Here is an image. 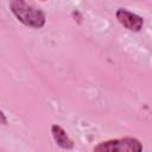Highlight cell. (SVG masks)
I'll return each instance as SVG.
<instances>
[{
  "label": "cell",
  "instance_id": "3957f363",
  "mask_svg": "<svg viewBox=\"0 0 152 152\" xmlns=\"http://www.w3.org/2000/svg\"><path fill=\"white\" fill-rule=\"evenodd\" d=\"M115 18L125 28L133 32L141 31L144 26V18L126 8H118L115 12Z\"/></svg>",
  "mask_w": 152,
  "mask_h": 152
},
{
  "label": "cell",
  "instance_id": "7a4b0ae2",
  "mask_svg": "<svg viewBox=\"0 0 152 152\" xmlns=\"http://www.w3.org/2000/svg\"><path fill=\"white\" fill-rule=\"evenodd\" d=\"M142 142L133 137H124L109 139L99 142L93 148V152H142Z\"/></svg>",
  "mask_w": 152,
  "mask_h": 152
},
{
  "label": "cell",
  "instance_id": "277c9868",
  "mask_svg": "<svg viewBox=\"0 0 152 152\" xmlns=\"http://www.w3.org/2000/svg\"><path fill=\"white\" fill-rule=\"evenodd\" d=\"M51 135L56 142V145L63 150L70 151L75 147V144L72 141V139L66 134V132L64 131L63 127H61L57 124H53L51 126Z\"/></svg>",
  "mask_w": 152,
  "mask_h": 152
},
{
  "label": "cell",
  "instance_id": "6da1fadb",
  "mask_svg": "<svg viewBox=\"0 0 152 152\" xmlns=\"http://www.w3.org/2000/svg\"><path fill=\"white\" fill-rule=\"evenodd\" d=\"M8 7L15 19L27 27L39 30L46 24V15L44 11L27 1L13 0L10 1Z\"/></svg>",
  "mask_w": 152,
  "mask_h": 152
},
{
  "label": "cell",
  "instance_id": "5b68a950",
  "mask_svg": "<svg viewBox=\"0 0 152 152\" xmlns=\"http://www.w3.org/2000/svg\"><path fill=\"white\" fill-rule=\"evenodd\" d=\"M7 124H8V119H7L6 114L4 113V110H1V109H0V125L6 126Z\"/></svg>",
  "mask_w": 152,
  "mask_h": 152
}]
</instances>
